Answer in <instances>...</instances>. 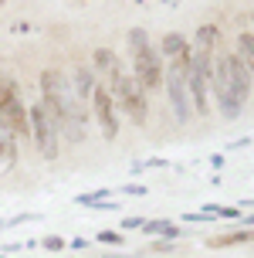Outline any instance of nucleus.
Segmentation results:
<instances>
[{
	"mask_svg": "<svg viewBox=\"0 0 254 258\" xmlns=\"http://www.w3.org/2000/svg\"><path fill=\"white\" fill-rule=\"evenodd\" d=\"M227 58V82H230V92H234V99L237 102H247V95H251V75H247V68L241 64L237 54H224Z\"/></svg>",
	"mask_w": 254,
	"mask_h": 258,
	"instance_id": "nucleus-10",
	"label": "nucleus"
},
{
	"mask_svg": "<svg viewBox=\"0 0 254 258\" xmlns=\"http://www.w3.org/2000/svg\"><path fill=\"white\" fill-rule=\"evenodd\" d=\"M41 95H44L41 105H44L48 116L54 119L58 136H64L68 143H81V136H85V109L78 105L75 92H71V82H68L61 72L48 68V72L41 75Z\"/></svg>",
	"mask_w": 254,
	"mask_h": 258,
	"instance_id": "nucleus-1",
	"label": "nucleus"
},
{
	"mask_svg": "<svg viewBox=\"0 0 254 258\" xmlns=\"http://www.w3.org/2000/svg\"><path fill=\"white\" fill-rule=\"evenodd\" d=\"M241 241H251V231H234V234H220V238H210V248H234Z\"/></svg>",
	"mask_w": 254,
	"mask_h": 258,
	"instance_id": "nucleus-17",
	"label": "nucleus"
},
{
	"mask_svg": "<svg viewBox=\"0 0 254 258\" xmlns=\"http://www.w3.org/2000/svg\"><path fill=\"white\" fill-rule=\"evenodd\" d=\"M92 105H95V116H99L102 136L105 140H115L119 136V116H115V102H112V95H109V89L92 92Z\"/></svg>",
	"mask_w": 254,
	"mask_h": 258,
	"instance_id": "nucleus-9",
	"label": "nucleus"
},
{
	"mask_svg": "<svg viewBox=\"0 0 254 258\" xmlns=\"http://www.w3.org/2000/svg\"><path fill=\"white\" fill-rule=\"evenodd\" d=\"M251 34H254V14H251Z\"/></svg>",
	"mask_w": 254,
	"mask_h": 258,
	"instance_id": "nucleus-28",
	"label": "nucleus"
},
{
	"mask_svg": "<svg viewBox=\"0 0 254 258\" xmlns=\"http://www.w3.org/2000/svg\"><path fill=\"white\" fill-rule=\"evenodd\" d=\"M187 75H190V68H183V64H170V75H163L166 95H170V109H173V119H177V122H187L190 112H193Z\"/></svg>",
	"mask_w": 254,
	"mask_h": 258,
	"instance_id": "nucleus-7",
	"label": "nucleus"
},
{
	"mask_svg": "<svg viewBox=\"0 0 254 258\" xmlns=\"http://www.w3.org/2000/svg\"><path fill=\"white\" fill-rule=\"evenodd\" d=\"M217 41H220V31H217L214 24H203L200 31H197V41L190 44V54H207V58H214Z\"/></svg>",
	"mask_w": 254,
	"mask_h": 258,
	"instance_id": "nucleus-12",
	"label": "nucleus"
},
{
	"mask_svg": "<svg viewBox=\"0 0 254 258\" xmlns=\"http://www.w3.org/2000/svg\"><path fill=\"white\" fill-rule=\"evenodd\" d=\"M210 163H214V167L220 170V167H224V153H214V156H210Z\"/></svg>",
	"mask_w": 254,
	"mask_h": 258,
	"instance_id": "nucleus-26",
	"label": "nucleus"
},
{
	"mask_svg": "<svg viewBox=\"0 0 254 258\" xmlns=\"http://www.w3.org/2000/svg\"><path fill=\"white\" fill-rule=\"evenodd\" d=\"M41 245L48 248V251H61V248L68 245V241H64V238H58V234H48V238H44V241H41Z\"/></svg>",
	"mask_w": 254,
	"mask_h": 258,
	"instance_id": "nucleus-21",
	"label": "nucleus"
},
{
	"mask_svg": "<svg viewBox=\"0 0 254 258\" xmlns=\"http://www.w3.org/2000/svg\"><path fill=\"white\" fill-rule=\"evenodd\" d=\"M129 48H132V64H136V75L132 78L139 82V89H146V92L163 89V61L149 48V38H146L142 27L129 31Z\"/></svg>",
	"mask_w": 254,
	"mask_h": 258,
	"instance_id": "nucleus-2",
	"label": "nucleus"
},
{
	"mask_svg": "<svg viewBox=\"0 0 254 258\" xmlns=\"http://www.w3.org/2000/svg\"><path fill=\"white\" fill-rule=\"evenodd\" d=\"M0 119L14 129V136H31V126H27V109L17 95V85H14L7 75H0Z\"/></svg>",
	"mask_w": 254,
	"mask_h": 258,
	"instance_id": "nucleus-4",
	"label": "nucleus"
},
{
	"mask_svg": "<svg viewBox=\"0 0 254 258\" xmlns=\"http://www.w3.org/2000/svg\"><path fill=\"white\" fill-rule=\"evenodd\" d=\"M27 126H31V140L41 150L44 160H58V146H61V136H58V126L54 119L48 116L44 105H31L27 109Z\"/></svg>",
	"mask_w": 254,
	"mask_h": 258,
	"instance_id": "nucleus-3",
	"label": "nucleus"
},
{
	"mask_svg": "<svg viewBox=\"0 0 254 258\" xmlns=\"http://www.w3.org/2000/svg\"><path fill=\"white\" fill-rule=\"evenodd\" d=\"M14 163H17V136L0 119V167H14Z\"/></svg>",
	"mask_w": 254,
	"mask_h": 258,
	"instance_id": "nucleus-13",
	"label": "nucleus"
},
{
	"mask_svg": "<svg viewBox=\"0 0 254 258\" xmlns=\"http://www.w3.org/2000/svg\"><path fill=\"white\" fill-rule=\"evenodd\" d=\"M237 58H241V64L247 68V75L254 82V34L251 31H244L241 38H237Z\"/></svg>",
	"mask_w": 254,
	"mask_h": 258,
	"instance_id": "nucleus-15",
	"label": "nucleus"
},
{
	"mask_svg": "<svg viewBox=\"0 0 254 258\" xmlns=\"http://www.w3.org/2000/svg\"><path fill=\"white\" fill-rule=\"evenodd\" d=\"M163 54L170 64H183V68H190V41L183 38V34H166L163 38Z\"/></svg>",
	"mask_w": 254,
	"mask_h": 258,
	"instance_id": "nucleus-11",
	"label": "nucleus"
},
{
	"mask_svg": "<svg viewBox=\"0 0 254 258\" xmlns=\"http://www.w3.org/2000/svg\"><path fill=\"white\" fill-rule=\"evenodd\" d=\"M95 61H99L105 72H112V75H119V72H122V68H119V61L112 58V51H105V48H102V51H95Z\"/></svg>",
	"mask_w": 254,
	"mask_h": 258,
	"instance_id": "nucleus-19",
	"label": "nucleus"
},
{
	"mask_svg": "<svg viewBox=\"0 0 254 258\" xmlns=\"http://www.w3.org/2000/svg\"><path fill=\"white\" fill-rule=\"evenodd\" d=\"M99 241H102V245H115V248H119L126 238H122L119 231H99Z\"/></svg>",
	"mask_w": 254,
	"mask_h": 258,
	"instance_id": "nucleus-20",
	"label": "nucleus"
},
{
	"mask_svg": "<svg viewBox=\"0 0 254 258\" xmlns=\"http://www.w3.org/2000/svg\"><path fill=\"white\" fill-rule=\"evenodd\" d=\"M210 61L207 54H190V75H187V89H190V105L197 112H207V89H210Z\"/></svg>",
	"mask_w": 254,
	"mask_h": 258,
	"instance_id": "nucleus-8",
	"label": "nucleus"
},
{
	"mask_svg": "<svg viewBox=\"0 0 254 258\" xmlns=\"http://www.w3.org/2000/svg\"><path fill=\"white\" fill-rule=\"evenodd\" d=\"M109 95H112V102H119L126 109L132 122H146V112H149V109H146V99H142V89H139L136 78L122 75V72L112 75V92H109Z\"/></svg>",
	"mask_w": 254,
	"mask_h": 258,
	"instance_id": "nucleus-5",
	"label": "nucleus"
},
{
	"mask_svg": "<svg viewBox=\"0 0 254 258\" xmlns=\"http://www.w3.org/2000/svg\"><path fill=\"white\" fill-rule=\"evenodd\" d=\"M142 231H146V234H159L163 241H177V238H180V228H177V224H170V221H146Z\"/></svg>",
	"mask_w": 254,
	"mask_h": 258,
	"instance_id": "nucleus-16",
	"label": "nucleus"
},
{
	"mask_svg": "<svg viewBox=\"0 0 254 258\" xmlns=\"http://www.w3.org/2000/svg\"><path fill=\"white\" fill-rule=\"evenodd\" d=\"M210 85H214V95H217V105H220V116L227 119H237L241 116L244 105L234 99V92H230V82H227V58L224 54H214V61H210Z\"/></svg>",
	"mask_w": 254,
	"mask_h": 258,
	"instance_id": "nucleus-6",
	"label": "nucleus"
},
{
	"mask_svg": "<svg viewBox=\"0 0 254 258\" xmlns=\"http://www.w3.org/2000/svg\"><path fill=\"white\" fill-rule=\"evenodd\" d=\"M142 224H146V218H136V214L122 221V228H129V231H132V228H142Z\"/></svg>",
	"mask_w": 254,
	"mask_h": 258,
	"instance_id": "nucleus-24",
	"label": "nucleus"
},
{
	"mask_svg": "<svg viewBox=\"0 0 254 258\" xmlns=\"http://www.w3.org/2000/svg\"><path fill=\"white\" fill-rule=\"evenodd\" d=\"M244 224H247V231H251V228H254V214H247V218H244Z\"/></svg>",
	"mask_w": 254,
	"mask_h": 258,
	"instance_id": "nucleus-27",
	"label": "nucleus"
},
{
	"mask_svg": "<svg viewBox=\"0 0 254 258\" xmlns=\"http://www.w3.org/2000/svg\"><path fill=\"white\" fill-rule=\"evenodd\" d=\"M92 211H115V214H119V204H115V201H95V204H89Z\"/></svg>",
	"mask_w": 254,
	"mask_h": 258,
	"instance_id": "nucleus-22",
	"label": "nucleus"
},
{
	"mask_svg": "<svg viewBox=\"0 0 254 258\" xmlns=\"http://www.w3.org/2000/svg\"><path fill=\"white\" fill-rule=\"evenodd\" d=\"M95 89H99V85H95V72H92V68H85V64H78V68H75V78H71V92H75V99L81 102V99H89Z\"/></svg>",
	"mask_w": 254,
	"mask_h": 258,
	"instance_id": "nucleus-14",
	"label": "nucleus"
},
{
	"mask_svg": "<svg viewBox=\"0 0 254 258\" xmlns=\"http://www.w3.org/2000/svg\"><path fill=\"white\" fill-rule=\"evenodd\" d=\"M122 190H126L129 197H146V187H139V183H129V187H122Z\"/></svg>",
	"mask_w": 254,
	"mask_h": 258,
	"instance_id": "nucleus-23",
	"label": "nucleus"
},
{
	"mask_svg": "<svg viewBox=\"0 0 254 258\" xmlns=\"http://www.w3.org/2000/svg\"><path fill=\"white\" fill-rule=\"evenodd\" d=\"M203 214H210V221L214 218H227V221H234V218H241V211L237 207H227V204H207V207H200Z\"/></svg>",
	"mask_w": 254,
	"mask_h": 258,
	"instance_id": "nucleus-18",
	"label": "nucleus"
},
{
	"mask_svg": "<svg viewBox=\"0 0 254 258\" xmlns=\"http://www.w3.org/2000/svg\"><path fill=\"white\" fill-rule=\"evenodd\" d=\"M183 221H197V224H203V221H210V214H203V211H193V214H183Z\"/></svg>",
	"mask_w": 254,
	"mask_h": 258,
	"instance_id": "nucleus-25",
	"label": "nucleus"
}]
</instances>
